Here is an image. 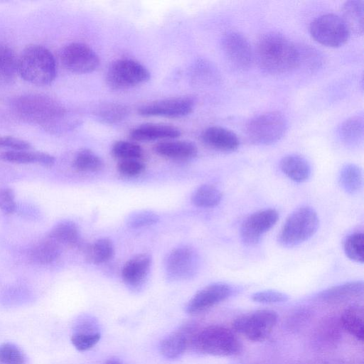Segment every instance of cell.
I'll return each instance as SVG.
<instances>
[{
    "instance_id": "6da1fadb",
    "label": "cell",
    "mask_w": 364,
    "mask_h": 364,
    "mask_svg": "<svg viewBox=\"0 0 364 364\" xmlns=\"http://www.w3.org/2000/svg\"><path fill=\"white\" fill-rule=\"evenodd\" d=\"M12 109L22 119L57 132L65 122L67 110L55 99L42 94L28 93L12 102Z\"/></svg>"
},
{
    "instance_id": "7a4b0ae2",
    "label": "cell",
    "mask_w": 364,
    "mask_h": 364,
    "mask_svg": "<svg viewBox=\"0 0 364 364\" xmlns=\"http://www.w3.org/2000/svg\"><path fill=\"white\" fill-rule=\"evenodd\" d=\"M254 58L267 73H287L296 68V46L280 33L267 32L257 41Z\"/></svg>"
},
{
    "instance_id": "3957f363",
    "label": "cell",
    "mask_w": 364,
    "mask_h": 364,
    "mask_svg": "<svg viewBox=\"0 0 364 364\" xmlns=\"http://www.w3.org/2000/svg\"><path fill=\"white\" fill-rule=\"evenodd\" d=\"M57 73L52 53L41 45L26 47L18 58V73L26 82L43 86L52 83Z\"/></svg>"
},
{
    "instance_id": "277c9868",
    "label": "cell",
    "mask_w": 364,
    "mask_h": 364,
    "mask_svg": "<svg viewBox=\"0 0 364 364\" xmlns=\"http://www.w3.org/2000/svg\"><path fill=\"white\" fill-rule=\"evenodd\" d=\"M195 351L214 356H232L240 354L242 346L228 328L213 325L197 330L191 343Z\"/></svg>"
},
{
    "instance_id": "5b68a950",
    "label": "cell",
    "mask_w": 364,
    "mask_h": 364,
    "mask_svg": "<svg viewBox=\"0 0 364 364\" xmlns=\"http://www.w3.org/2000/svg\"><path fill=\"white\" fill-rule=\"evenodd\" d=\"M318 224L316 212L309 206H301L287 217L278 235V241L286 247L299 245L316 233Z\"/></svg>"
},
{
    "instance_id": "8992f818",
    "label": "cell",
    "mask_w": 364,
    "mask_h": 364,
    "mask_svg": "<svg viewBox=\"0 0 364 364\" xmlns=\"http://www.w3.org/2000/svg\"><path fill=\"white\" fill-rule=\"evenodd\" d=\"M287 122L279 112L271 111L251 118L246 124L247 138L257 145H269L279 141L285 134Z\"/></svg>"
},
{
    "instance_id": "52a82bcc",
    "label": "cell",
    "mask_w": 364,
    "mask_h": 364,
    "mask_svg": "<svg viewBox=\"0 0 364 364\" xmlns=\"http://www.w3.org/2000/svg\"><path fill=\"white\" fill-rule=\"evenodd\" d=\"M150 78L146 67L136 60L121 58L114 61L106 74L107 85L114 90H126L141 85Z\"/></svg>"
},
{
    "instance_id": "ba28073f",
    "label": "cell",
    "mask_w": 364,
    "mask_h": 364,
    "mask_svg": "<svg viewBox=\"0 0 364 364\" xmlns=\"http://www.w3.org/2000/svg\"><path fill=\"white\" fill-rule=\"evenodd\" d=\"M277 321L275 311L260 309L237 317L232 322V328L247 339L259 342L269 336Z\"/></svg>"
},
{
    "instance_id": "9c48e42d",
    "label": "cell",
    "mask_w": 364,
    "mask_h": 364,
    "mask_svg": "<svg viewBox=\"0 0 364 364\" xmlns=\"http://www.w3.org/2000/svg\"><path fill=\"white\" fill-rule=\"evenodd\" d=\"M309 32L315 41L329 47L343 45L350 33L342 17L335 14H326L314 18L310 23Z\"/></svg>"
},
{
    "instance_id": "30bf717a",
    "label": "cell",
    "mask_w": 364,
    "mask_h": 364,
    "mask_svg": "<svg viewBox=\"0 0 364 364\" xmlns=\"http://www.w3.org/2000/svg\"><path fill=\"white\" fill-rule=\"evenodd\" d=\"M199 258L190 247L183 246L173 250L166 259L167 277L173 281H184L194 277L198 269Z\"/></svg>"
},
{
    "instance_id": "8fae6325",
    "label": "cell",
    "mask_w": 364,
    "mask_h": 364,
    "mask_svg": "<svg viewBox=\"0 0 364 364\" xmlns=\"http://www.w3.org/2000/svg\"><path fill=\"white\" fill-rule=\"evenodd\" d=\"M60 60L68 70L77 74L92 73L100 65L97 53L82 43L66 45L60 52Z\"/></svg>"
},
{
    "instance_id": "7c38bea8",
    "label": "cell",
    "mask_w": 364,
    "mask_h": 364,
    "mask_svg": "<svg viewBox=\"0 0 364 364\" xmlns=\"http://www.w3.org/2000/svg\"><path fill=\"white\" fill-rule=\"evenodd\" d=\"M221 48L228 62L235 68L248 69L254 60V50L248 40L236 31L227 32L221 39Z\"/></svg>"
},
{
    "instance_id": "4fadbf2b",
    "label": "cell",
    "mask_w": 364,
    "mask_h": 364,
    "mask_svg": "<svg viewBox=\"0 0 364 364\" xmlns=\"http://www.w3.org/2000/svg\"><path fill=\"white\" fill-rule=\"evenodd\" d=\"M194 107L195 102L191 97H169L144 104L139 108V113L145 117L180 118L191 114Z\"/></svg>"
},
{
    "instance_id": "5bb4252c",
    "label": "cell",
    "mask_w": 364,
    "mask_h": 364,
    "mask_svg": "<svg viewBox=\"0 0 364 364\" xmlns=\"http://www.w3.org/2000/svg\"><path fill=\"white\" fill-rule=\"evenodd\" d=\"M278 219V212L273 208L260 210L250 215L240 227L242 241L247 245H256L262 235L276 224Z\"/></svg>"
},
{
    "instance_id": "9a60e30c",
    "label": "cell",
    "mask_w": 364,
    "mask_h": 364,
    "mask_svg": "<svg viewBox=\"0 0 364 364\" xmlns=\"http://www.w3.org/2000/svg\"><path fill=\"white\" fill-rule=\"evenodd\" d=\"M232 288L225 283L209 284L194 294L186 305V312L196 314L203 312L226 300L232 294Z\"/></svg>"
},
{
    "instance_id": "2e32d148",
    "label": "cell",
    "mask_w": 364,
    "mask_h": 364,
    "mask_svg": "<svg viewBox=\"0 0 364 364\" xmlns=\"http://www.w3.org/2000/svg\"><path fill=\"white\" fill-rule=\"evenodd\" d=\"M197 330L191 323L180 327L161 341L159 344L161 354L168 359H175L181 356L188 348H191Z\"/></svg>"
},
{
    "instance_id": "e0dca14e",
    "label": "cell",
    "mask_w": 364,
    "mask_h": 364,
    "mask_svg": "<svg viewBox=\"0 0 364 364\" xmlns=\"http://www.w3.org/2000/svg\"><path fill=\"white\" fill-rule=\"evenodd\" d=\"M101 337L98 323L90 316H82L75 324L70 341L79 351H85L94 347Z\"/></svg>"
},
{
    "instance_id": "ac0fdd59",
    "label": "cell",
    "mask_w": 364,
    "mask_h": 364,
    "mask_svg": "<svg viewBox=\"0 0 364 364\" xmlns=\"http://www.w3.org/2000/svg\"><path fill=\"white\" fill-rule=\"evenodd\" d=\"M201 139L208 147L223 152L234 151L240 145V139L233 132L218 126L206 128Z\"/></svg>"
},
{
    "instance_id": "d6986e66",
    "label": "cell",
    "mask_w": 364,
    "mask_h": 364,
    "mask_svg": "<svg viewBox=\"0 0 364 364\" xmlns=\"http://www.w3.org/2000/svg\"><path fill=\"white\" fill-rule=\"evenodd\" d=\"M129 135L134 141H150L176 138L181 135V131L170 124L147 123L132 129Z\"/></svg>"
},
{
    "instance_id": "ffe728a7",
    "label": "cell",
    "mask_w": 364,
    "mask_h": 364,
    "mask_svg": "<svg viewBox=\"0 0 364 364\" xmlns=\"http://www.w3.org/2000/svg\"><path fill=\"white\" fill-rule=\"evenodd\" d=\"M151 265V257L148 254L137 255L124 265L122 277L124 282L131 287L139 286L147 277Z\"/></svg>"
},
{
    "instance_id": "44dd1931",
    "label": "cell",
    "mask_w": 364,
    "mask_h": 364,
    "mask_svg": "<svg viewBox=\"0 0 364 364\" xmlns=\"http://www.w3.org/2000/svg\"><path fill=\"white\" fill-rule=\"evenodd\" d=\"M155 152L161 156L175 159L188 160L194 158L198 153L196 146L188 141H165L154 146Z\"/></svg>"
},
{
    "instance_id": "7402d4cb",
    "label": "cell",
    "mask_w": 364,
    "mask_h": 364,
    "mask_svg": "<svg viewBox=\"0 0 364 364\" xmlns=\"http://www.w3.org/2000/svg\"><path fill=\"white\" fill-rule=\"evenodd\" d=\"M283 173L296 183H302L309 179L311 169L309 163L301 156L289 154L284 156L279 164Z\"/></svg>"
},
{
    "instance_id": "603a6c76",
    "label": "cell",
    "mask_w": 364,
    "mask_h": 364,
    "mask_svg": "<svg viewBox=\"0 0 364 364\" xmlns=\"http://www.w3.org/2000/svg\"><path fill=\"white\" fill-rule=\"evenodd\" d=\"M363 282L354 281L331 287L318 293L317 297L325 302L342 301L362 295Z\"/></svg>"
},
{
    "instance_id": "cb8c5ba5",
    "label": "cell",
    "mask_w": 364,
    "mask_h": 364,
    "mask_svg": "<svg viewBox=\"0 0 364 364\" xmlns=\"http://www.w3.org/2000/svg\"><path fill=\"white\" fill-rule=\"evenodd\" d=\"M0 159L9 163L38 164L46 167H51L55 163V158L49 154L28 150H8L1 153Z\"/></svg>"
},
{
    "instance_id": "d4e9b609",
    "label": "cell",
    "mask_w": 364,
    "mask_h": 364,
    "mask_svg": "<svg viewBox=\"0 0 364 364\" xmlns=\"http://www.w3.org/2000/svg\"><path fill=\"white\" fill-rule=\"evenodd\" d=\"M48 237L60 246L78 247L82 245L80 230L77 225L70 220H64L55 225L48 233Z\"/></svg>"
},
{
    "instance_id": "484cf974",
    "label": "cell",
    "mask_w": 364,
    "mask_h": 364,
    "mask_svg": "<svg viewBox=\"0 0 364 364\" xmlns=\"http://www.w3.org/2000/svg\"><path fill=\"white\" fill-rule=\"evenodd\" d=\"M341 16L350 32L357 35L363 33L364 1L350 0L345 2L342 8Z\"/></svg>"
},
{
    "instance_id": "4316f807",
    "label": "cell",
    "mask_w": 364,
    "mask_h": 364,
    "mask_svg": "<svg viewBox=\"0 0 364 364\" xmlns=\"http://www.w3.org/2000/svg\"><path fill=\"white\" fill-rule=\"evenodd\" d=\"M60 253L61 246L47 236L31 248L30 257L36 263L47 264L58 259Z\"/></svg>"
},
{
    "instance_id": "83f0119b",
    "label": "cell",
    "mask_w": 364,
    "mask_h": 364,
    "mask_svg": "<svg viewBox=\"0 0 364 364\" xmlns=\"http://www.w3.org/2000/svg\"><path fill=\"white\" fill-rule=\"evenodd\" d=\"M363 318V309L359 306H349L341 317L343 328L360 342L364 337Z\"/></svg>"
},
{
    "instance_id": "f1b7e54d",
    "label": "cell",
    "mask_w": 364,
    "mask_h": 364,
    "mask_svg": "<svg viewBox=\"0 0 364 364\" xmlns=\"http://www.w3.org/2000/svg\"><path fill=\"white\" fill-rule=\"evenodd\" d=\"M114 254V245L108 238L97 240L85 248V259L95 264L108 262L112 258Z\"/></svg>"
},
{
    "instance_id": "f546056e",
    "label": "cell",
    "mask_w": 364,
    "mask_h": 364,
    "mask_svg": "<svg viewBox=\"0 0 364 364\" xmlns=\"http://www.w3.org/2000/svg\"><path fill=\"white\" fill-rule=\"evenodd\" d=\"M296 68L307 71H315L323 63L322 54L314 47L306 44H296Z\"/></svg>"
},
{
    "instance_id": "4dcf8cb0",
    "label": "cell",
    "mask_w": 364,
    "mask_h": 364,
    "mask_svg": "<svg viewBox=\"0 0 364 364\" xmlns=\"http://www.w3.org/2000/svg\"><path fill=\"white\" fill-rule=\"evenodd\" d=\"M339 183L347 193H357L363 184V175L360 167L354 164L344 165L339 174Z\"/></svg>"
},
{
    "instance_id": "1f68e13d",
    "label": "cell",
    "mask_w": 364,
    "mask_h": 364,
    "mask_svg": "<svg viewBox=\"0 0 364 364\" xmlns=\"http://www.w3.org/2000/svg\"><path fill=\"white\" fill-rule=\"evenodd\" d=\"M18 58L7 45L0 43V82H9L18 73Z\"/></svg>"
},
{
    "instance_id": "d6a6232c",
    "label": "cell",
    "mask_w": 364,
    "mask_h": 364,
    "mask_svg": "<svg viewBox=\"0 0 364 364\" xmlns=\"http://www.w3.org/2000/svg\"><path fill=\"white\" fill-rule=\"evenodd\" d=\"M222 193L215 186L203 184L196 189L191 196L192 203L200 208H213L221 201Z\"/></svg>"
},
{
    "instance_id": "836d02e7",
    "label": "cell",
    "mask_w": 364,
    "mask_h": 364,
    "mask_svg": "<svg viewBox=\"0 0 364 364\" xmlns=\"http://www.w3.org/2000/svg\"><path fill=\"white\" fill-rule=\"evenodd\" d=\"M341 139L348 144L359 142L363 136V117L356 115L346 119L339 130Z\"/></svg>"
},
{
    "instance_id": "e575fe53",
    "label": "cell",
    "mask_w": 364,
    "mask_h": 364,
    "mask_svg": "<svg viewBox=\"0 0 364 364\" xmlns=\"http://www.w3.org/2000/svg\"><path fill=\"white\" fill-rule=\"evenodd\" d=\"M73 167L80 172H96L103 167L101 158L90 149L80 150L73 160Z\"/></svg>"
},
{
    "instance_id": "d590c367",
    "label": "cell",
    "mask_w": 364,
    "mask_h": 364,
    "mask_svg": "<svg viewBox=\"0 0 364 364\" xmlns=\"http://www.w3.org/2000/svg\"><path fill=\"white\" fill-rule=\"evenodd\" d=\"M95 114L104 123L116 124L127 116L128 109L124 105L119 103H107L100 106Z\"/></svg>"
},
{
    "instance_id": "8d00e7d4",
    "label": "cell",
    "mask_w": 364,
    "mask_h": 364,
    "mask_svg": "<svg viewBox=\"0 0 364 364\" xmlns=\"http://www.w3.org/2000/svg\"><path fill=\"white\" fill-rule=\"evenodd\" d=\"M346 257L356 262L363 264L364 261V235L354 232L348 236L343 245Z\"/></svg>"
},
{
    "instance_id": "74e56055",
    "label": "cell",
    "mask_w": 364,
    "mask_h": 364,
    "mask_svg": "<svg viewBox=\"0 0 364 364\" xmlns=\"http://www.w3.org/2000/svg\"><path fill=\"white\" fill-rule=\"evenodd\" d=\"M113 156L121 160L140 159L144 155L141 146L133 141H117L112 148Z\"/></svg>"
},
{
    "instance_id": "f35d334b",
    "label": "cell",
    "mask_w": 364,
    "mask_h": 364,
    "mask_svg": "<svg viewBox=\"0 0 364 364\" xmlns=\"http://www.w3.org/2000/svg\"><path fill=\"white\" fill-rule=\"evenodd\" d=\"M0 364H26V358L18 346L5 342L0 344Z\"/></svg>"
},
{
    "instance_id": "ab89813d",
    "label": "cell",
    "mask_w": 364,
    "mask_h": 364,
    "mask_svg": "<svg viewBox=\"0 0 364 364\" xmlns=\"http://www.w3.org/2000/svg\"><path fill=\"white\" fill-rule=\"evenodd\" d=\"M159 220V216L156 213L142 210L131 214L127 220V224L131 228L137 229L153 225Z\"/></svg>"
},
{
    "instance_id": "60d3db41",
    "label": "cell",
    "mask_w": 364,
    "mask_h": 364,
    "mask_svg": "<svg viewBox=\"0 0 364 364\" xmlns=\"http://www.w3.org/2000/svg\"><path fill=\"white\" fill-rule=\"evenodd\" d=\"M252 300L262 304H277L285 302L289 299V296L281 291L275 290H264L254 293Z\"/></svg>"
},
{
    "instance_id": "b9f144b4",
    "label": "cell",
    "mask_w": 364,
    "mask_h": 364,
    "mask_svg": "<svg viewBox=\"0 0 364 364\" xmlns=\"http://www.w3.org/2000/svg\"><path fill=\"white\" fill-rule=\"evenodd\" d=\"M117 169L124 176H135L144 171L145 165L139 159L121 160L117 165Z\"/></svg>"
},
{
    "instance_id": "7bdbcfd3",
    "label": "cell",
    "mask_w": 364,
    "mask_h": 364,
    "mask_svg": "<svg viewBox=\"0 0 364 364\" xmlns=\"http://www.w3.org/2000/svg\"><path fill=\"white\" fill-rule=\"evenodd\" d=\"M16 208L15 195L12 189L3 188L0 190V209L6 214L14 212Z\"/></svg>"
},
{
    "instance_id": "ee69618b",
    "label": "cell",
    "mask_w": 364,
    "mask_h": 364,
    "mask_svg": "<svg viewBox=\"0 0 364 364\" xmlns=\"http://www.w3.org/2000/svg\"><path fill=\"white\" fill-rule=\"evenodd\" d=\"M0 148H6L9 150H28L31 144L18 138L8 136H0Z\"/></svg>"
},
{
    "instance_id": "f6af8a7d",
    "label": "cell",
    "mask_w": 364,
    "mask_h": 364,
    "mask_svg": "<svg viewBox=\"0 0 364 364\" xmlns=\"http://www.w3.org/2000/svg\"><path fill=\"white\" fill-rule=\"evenodd\" d=\"M105 364H122V363L116 360H109Z\"/></svg>"
}]
</instances>
